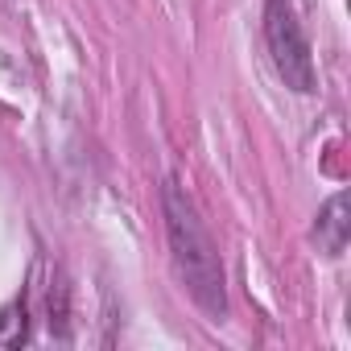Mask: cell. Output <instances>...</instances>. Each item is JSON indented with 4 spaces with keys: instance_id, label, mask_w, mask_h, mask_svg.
I'll list each match as a JSON object with an SVG mask.
<instances>
[{
    "instance_id": "obj_1",
    "label": "cell",
    "mask_w": 351,
    "mask_h": 351,
    "mask_svg": "<svg viewBox=\"0 0 351 351\" xmlns=\"http://www.w3.org/2000/svg\"><path fill=\"white\" fill-rule=\"evenodd\" d=\"M161 215H165V244H169V261L178 273L182 289L195 298V306L211 318L223 322L228 318V277H223V261L219 248L191 199V191L178 178H165L161 186Z\"/></svg>"
},
{
    "instance_id": "obj_2",
    "label": "cell",
    "mask_w": 351,
    "mask_h": 351,
    "mask_svg": "<svg viewBox=\"0 0 351 351\" xmlns=\"http://www.w3.org/2000/svg\"><path fill=\"white\" fill-rule=\"evenodd\" d=\"M265 46H269V62H273L277 79L293 95H314L318 91V71H314L310 38H306L298 13L285 5V0H269V5H265Z\"/></svg>"
},
{
    "instance_id": "obj_4",
    "label": "cell",
    "mask_w": 351,
    "mask_h": 351,
    "mask_svg": "<svg viewBox=\"0 0 351 351\" xmlns=\"http://www.w3.org/2000/svg\"><path fill=\"white\" fill-rule=\"evenodd\" d=\"M25 339H29V306L25 298H17L0 310V347H21Z\"/></svg>"
},
{
    "instance_id": "obj_3",
    "label": "cell",
    "mask_w": 351,
    "mask_h": 351,
    "mask_svg": "<svg viewBox=\"0 0 351 351\" xmlns=\"http://www.w3.org/2000/svg\"><path fill=\"white\" fill-rule=\"evenodd\" d=\"M347 240H351V203H347V195L339 191V195H330L326 203H322V211H318V219H314V244H318V252L322 256H343L347 252Z\"/></svg>"
}]
</instances>
